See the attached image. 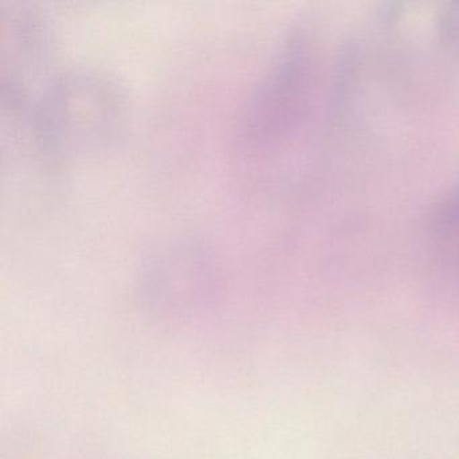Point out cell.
<instances>
[{
    "label": "cell",
    "mask_w": 459,
    "mask_h": 459,
    "mask_svg": "<svg viewBox=\"0 0 459 459\" xmlns=\"http://www.w3.org/2000/svg\"><path fill=\"white\" fill-rule=\"evenodd\" d=\"M39 138L55 162L109 149L125 130L128 104L119 82L92 66L64 69L33 98Z\"/></svg>",
    "instance_id": "6da1fadb"
},
{
    "label": "cell",
    "mask_w": 459,
    "mask_h": 459,
    "mask_svg": "<svg viewBox=\"0 0 459 459\" xmlns=\"http://www.w3.org/2000/svg\"><path fill=\"white\" fill-rule=\"evenodd\" d=\"M52 23L39 7L22 2L0 4L2 90L31 96L30 87L53 55Z\"/></svg>",
    "instance_id": "7a4b0ae2"
},
{
    "label": "cell",
    "mask_w": 459,
    "mask_h": 459,
    "mask_svg": "<svg viewBox=\"0 0 459 459\" xmlns=\"http://www.w3.org/2000/svg\"><path fill=\"white\" fill-rule=\"evenodd\" d=\"M429 227L432 252L459 268V186L437 206Z\"/></svg>",
    "instance_id": "3957f363"
}]
</instances>
